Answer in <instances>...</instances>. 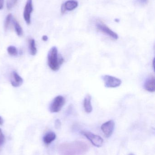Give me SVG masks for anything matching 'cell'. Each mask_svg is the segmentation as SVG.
I'll use <instances>...</instances> for the list:
<instances>
[{"mask_svg":"<svg viewBox=\"0 0 155 155\" xmlns=\"http://www.w3.org/2000/svg\"><path fill=\"white\" fill-rule=\"evenodd\" d=\"M89 149L88 145L82 141L63 143L58 147V152L62 155H83Z\"/></svg>","mask_w":155,"mask_h":155,"instance_id":"6da1fadb","label":"cell"},{"mask_svg":"<svg viewBox=\"0 0 155 155\" xmlns=\"http://www.w3.org/2000/svg\"><path fill=\"white\" fill-rule=\"evenodd\" d=\"M47 59L49 67L54 71H58L64 61L63 57L58 55V50L56 46H53L51 48L48 52Z\"/></svg>","mask_w":155,"mask_h":155,"instance_id":"7a4b0ae2","label":"cell"},{"mask_svg":"<svg viewBox=\"0 0 155 155\" xmlns=\"http://www.w3.org/2000/svg\"><path fill=\"white\" fill-rule=\"evenodd\" d=\"M65 104V99L61 95L57 96L54 98L49 107L51 113H58Z\"/></svg>","mask_w":155,"mask_h":155,"instance_id":"3957f363","label":"cell"},{"mask_svg":"<svg viewBox=\"0 0 155 155\" xmlns=\"http://www.w3.org/2000/svg\"><path fill=\"white\" fill-rule=\"evenodd\" d=\"M102 79L104 83L105 87L115 88L118 87L122 84V80L117 78L109 75H102Z\"/></svg>","mask_w":155,"mask_h":155,"instance_id":"277c9868","label":"cell"},{"mask_svg":"<svg viewBox=\"0 0 155 155\" xmlns=\"http://www.w3.org/2000/svg\"><path fill=\"white\" fill-rule=\"evenodd\" d=\"M83 134L87 139L96 147H100L103 145V140L99 136L89 132H83Z\"/></svg>","mask_w":155,"mask_h":155,"instance_id":"5b68a950","label":"cell"},{"mask_svg":"<svg viewBox=\"0 0 155 155\" xmlns=\"http://www.w3.org/2000/svg\"><path fill=\"white\" fill-rule=\"evenodd\" d=\"M96 27L97 30L102 32L103 33L106 35H108L109 37L114 40H117L118 39V36L116 33L112 31L108 26H106L105 24L103 23L102 22H97L96 24Z\"/></svg>","mask_w":155,"mask_h":155,"instance_id":"8992f818","label":"cell"},{"mask_svg":"<svg viewBox=\"0 0 155 155\" xmlns=\"http://www.w3.org/2000/svg\"><path fill=\"white\" fill-rule=\"evenodd\" d=\"M114 127V122L113 120H111L104 123L101 126V129L106 137H109L113 134Z\"/></svg>","mask_w":155,"mask_h":155,"instance_id":"52a82bcc","label":"cell"},{"mask_svg":"<svg viewBox=\"0 0 155 155\" xmlns=\"http://www.w3.org/2000/svg\"><path fill=\"white\" fill-rule=\"evenodd\" d=\"M32 11V0H27L25 6L23 15L25 21L28 25L31 23V15Z\"/></svg>","mask_w":155,"mask_h":155,"instance_id":"ba28073f","label":"cell"},{"mask_svg":"<svg viewBox=\"0 0 155 155\" xmlns=\"http://www.w3.org/2000/svg\"><path fill=\"white\" fill-rule=\"evenodd\" d=\"M144 87L147 91L154 92L155 91V78L154 76L147 78L145 82Z\"/></svg>","mask_w":155,"mask_h":155,"instance_id":"9c48e42d","label":"cell"},{"mask_svg":"<svg viewBox=\"0 0 155 155\" xmlns=\"http://www.w3.org/2000/svg\"><path fill=\"white\" fill-rule=\"evenodd\" d=\"M13 79L11 80V84L14 87H18L22 85L23 79L15 71L12 72Z\"/></svg>","mask_w":155,"mask_h":155,"instance_id":"30bf717a","label":"cell"},{"mask_svg":"<svg viewBox=\"0 0 155 155\" xmlns=\"http://www.w3.org/2000/svg\"><path fill=\"white\" fill-rule=\"evenodd\" d=\"M92 96L89 94H87L84 99L83 105L85 111L86 113H91L93 111L92 105Z\"/></svg>","mask_w":155,"mask_h":155,"instance_id":"8fae6325","label":"cell"},{"mask_svg":"<svg viewBox=\"0 0 155 155\" xmlns=\"http://www.w3.org/2000/svg\"><path fill=\"white\" fill-rule=\"evenodd\" d=\"M56 138V135L53 132L47 133L43 137V142L46 145H49L53 142Z\"/></svg>","mask_w":155,"mask_h":155,"instance_id":"7c38bea8","label":"cell"},{"mask_svg":"<svg viewBox=\"0 0 155 155\" xmlns=\"http://www.w3.org/2000/svg\"><path fill=\"white\" fill-rule=\"evenodd\" d=\"M66 10L71 11L76 8L78 6V2L76 1L70 0L66 2L64 4Z\"/></svg>","mask_w":155,"mask_h":155,"instance_id":"4fadbf2b","label":"cell"},{"mask_svg":"<svg viewBox=\"0 0 155 155\" xmlns=\"http://www.w3.org/2000/svg\"><path fill=\"white\" fill-rule=\"evenodd\" d=\"M29 48L31 55H35L37 53V49L35 46V41L34 39H31L29 41Z\"/></svg>","mask_w":155,"mask_h":155,"instance_id":"5bb4252c","label":"cell"},{"mask_svg":"<svg viewBox=\"0 0 155 155\" xmlns=\"http://www.w3.org/2000/svg\"><path fill=\"white\" fill-rule=\"evenodd\" d=\"M12 21L14 26L15 30L17 35L19 36H22L23 34V30L21 25L18 23V22L15 19H13Z\"/></svg>","mask_w":155,"mask_h":155,"instance_id":"9a60e30c","label":"cell"},{"mask_svg":"<svg viewBox=\"0 0 155 155\" xmlns=\"http://www.w3.org/2000/svg\"><path fill=\"white\" fill-rule=\"evenodd\" d=\"M7 51L8 54L11 56H16L18 55V52L17 49L16 47L12 45L9 46L7 48Z\"/></svg>","mask_w":155,"mask_h":155,"instance_id":"2e32d148","label":"cell"},{"mask_svg":"<svg viewBox=\"0 0 155 155\" xmlns=\"http://www.w3.org/2000/svg\"><path fill=\"white\" fill-rule=\"evenodd\" d=\"M18 0H7L6 6L8 10L12 9L15 5Z\"/></svg>","mask_w":155,"mask_h":155,"instance_id":"e0dca14e","label":"cell"},{"mask_svg":"<svg viewBox=\"0 0 155 155\" xmlns=\"http://www.w3.org/2000/svg\"><path fill=\"white\" fill-rule=\"evenodd\" d=\"M12 15L11 14H9L6 16L5 22V30L7 29V28L9 27V24L11 22V20H12Z\"/></svg>","mask_w":155,"mask_h":155,"instance_id":"ac0fdd59","label":"cell"},{"mask_svg":"<svg viewBox=\"0 0 155 155\" xmlns=\"http://www.w3.org/2000/svg\"><path fill=\"white\" fill-rule=\"evenodd\" d=\"M5 141V137L2 132V129L0 128V146L2 145Z\"/></svg>","mask_w":155,"mask_h":155,"instance_id":"d6986e66","label":"cell"},{"mask_svg":"<svg viewBox=\"0 0 155 155\" xmlns=\"http://www.w3.org/2000/svg\"><path fill=\"white\" fill-rule=\"evenodd\" d=\"M148 2V0H136L137 4L141 5H145L147 4Z\"/></svg>","mask_w":155,"mask_h":155,"instance_id":"ffe728a7","label":"cell"},{"mask_svg":"<svg viewBox=\"0 0 155 155\" xmlns=\"http://www.w3.org/2000/svg\"><path fill=\"white\" fill-rule=\"evenodd\" d=\"M61 125V123L59 119H56L55 121V127L56 128H59Z\"/></svg>","mask_w":155,"mask_h":155,"instance_id":"44dd1931","label":"cell"},{"mask_svg":"<svg viewBox=\"0 0 155 155\" xmlns=\"http://www.w3.org/2000/svg\"><path fill=\"white\" fill-rule=\"evenodd\" d=\"M66 10L64 4L62 5V6H61V12L62 14H64Z\"/></svg>","mask_w":155,"mask_h":155,"instance_id":"7402d4cb","label":"cell"},{"mask_svg":"<svg viewBox=\"0 0 155 155\" xmlns=\"http://www.w3.org/2000/svg\"><path fill=\"white\" fill-rule=\"evenodd\" d=\"M4 2V0H0V10L3 8Z\"/></svg>","mask_w":155,"mask_h":155,"instance_id":"603a6c76","label":"cell"},{"mask_svg":"<svg viewBox=\"0 0 155 155\" xmlns=\"http://www.w3.org/2000/svg\"><path fill=\"white\" fill-rule=\"evenodd\" d=\"M48 37L45 35H43L42 37V41H46L48 40Z\"/></svg>","mask_w":155,"mask_h":155,"instance_id":"cb8c5ba5","label":"cell"},{"mask_svg":"<svg viewBox=\"0 0 155 155\" xmlns=\"http://www.w3.org/2000/svg\"><path fill=\"white\" fill-rule=\"evenodd\" d=\"M4 123V120L3 119L2 117L0 116V125H2Z\"/></svg>","mask_w":155,"mask_h":155,"instance_id":"d4e9b609","label":"cell"},{"mask_svg":"<svg viewBox=\"0 0 155 155\" xmlns=\"http://www.w3.org/2000/svg\"><path fill=\"white\" fill-rule=\"evenodd\" d=\"M129 155H134L133 154H129Z\"/></svg>","mask_w":155,"mask_h":155,"instance_id":"484cf974","label":"cell"}]
</instances>
